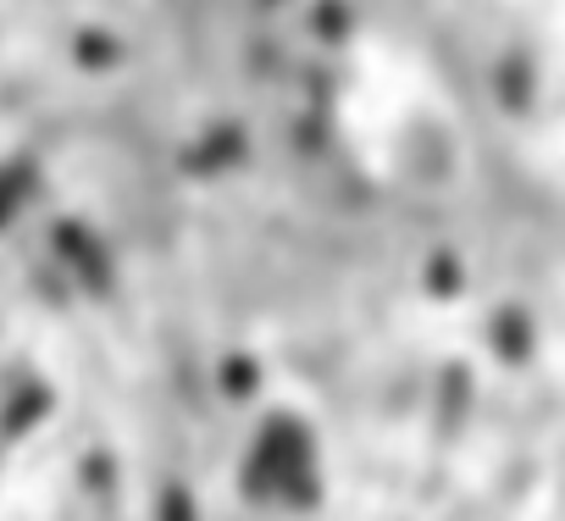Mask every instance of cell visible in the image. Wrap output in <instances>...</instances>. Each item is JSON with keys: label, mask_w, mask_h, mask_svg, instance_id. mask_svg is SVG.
Here are the masks:
<instances>
[{"label": "cell", "mask_w": 565, "mask_h": 521, "mask_svg": "<svg viewBox=\"0 0 565 521\" xmlns=\"http://www.w3.org/2000/svg\"><path fill=\"white\" fill-rule=\"evenodd\" d=\"M238 488L255 504H282V510H311L317 493V438L295 411H271L260 433L249 438V455L238 466Z\"/></svg>", "instance_id": "6da1fadb"}, {"label": "cell", "mask_w": 565, "mask_h": 521, "mask_svg": "<svg viewBox=\"0 0 565 521\" xmlns=\"http://www.w3.org/2000/svg\"><path fill=\"white\" fill-rule=\"evenodd\" d=\"M51 249H56L62 267L78 278V289L106 295V289L117 284V255H111V244L100 238L95 222H84V216H62V222L51 227Z\"/></svg>", "instance_id": "7a4b0ae2"}, {"label": "cell", "mask_w": 565, "mask_h": 521, "mask_svg": "<svg viewBox=\"0 0 565 521\" xmlns=\"http://www.w3.org/2000/svg\"><path fill=\"white\" fill-rule=\"evenodd\" d=\"M244 156H249V134H244L238 123H211V128L183 150V172H194V178H216V172L244 167Z\"/></svg>", "instance_id": "3957f363"}, {"label": "cell", "mask_w": 565, "mask_h": 521, "mask_svg": "<svg viewBox=\"0 0 565 521\" xmlns=\"http://www.w3.org/2000/svg\"><path fill=\"white\" fill-rule=\"evenodd\" d=\"M40 194V161L34 156H12V161H0V233H7L23 205Z\"/></svg>", "instance_id": "277c9868"}, {"label": "cell", "mask_w": 565, "mask_h": 521, "mask_svg": "<svg viewBox=\"0 0 565 521\" xmlns=\"http://www.w3.org/2000/svg\"><path fill=\"white\" fill-rule=\"evenodd\" d=\"M45 416H51V389H45V383H23V389H12L7 411H0V444L29 438Z\"/></svg>", "instance_id": "5b68a950"}, {"label": "cell", "mask_w": 565, "mask_h": 521, "mask_svg": "<svg viewBox=\"0 0 565 521\" xmlns=\"http://www.w3.org/2000/svg\"><path fill=\"white\" fill-rule=\"evenodd\" d=\"M488 339H493V350H499L504 361H526V355H532V322H526L515 306H504V311L493 317Z\"/></svg>", "instance_id": "8992f818"}, {"label": "cell", "mask_w": 565, "mask_h": 521, "mask_svg": "<svg viewBox=\"0 0 565 521\" xmlns=\"http://www.w3.org/2000/svg\"><path fill=\"white\" fill-rule=\"evenodd\" d=\"M260 378H266V372H260L255 355H227V361L216 366V389H222L227 400H249V394L260 389Z\"/></svg>", "instance_id": "52a82bcc"}, {"label": "cell", "mask_w": 565, "mask_h": 521, "mask_svg": "<svg viewBox=\"0 0 565 521\" xmlns=\"http://www.w3.org/2000/svg\"><path fill=\"white\" fill-rule=\"evenodd\" d=\"M73 56H78L89 73H100V67H117V62H122V45H117L106 29H84V34L73 40Z\"/></svg>", "instance_id": "ba28073f"}, {"label": "cell", "mask_w": 565, "mask_h": 521, "mask_svg": "<svg viewBox=\"0 0 565 521\" xmlns=\"http://www.w3.org/2000/svg\"><path fill=\"white\" fill-rule=\"evenodd\" d=\"M427 289H433V300L460 295V267H455V255H449V249H438V255L427 260Z\"/></svg>", "instance_id": "9c48e42d"}, {"label": "cell", "mask_w": 565, "mask_h": 521, "mask_svg": "<svg viewBox=\"0 0 565 521\" xmlns=\"http://www.w3.org/2000/svg\"><path fill=\"white\" fill-rule=\"evenodd\" d=\"M311 29L322 40H344L350 34V7H344V0H322V7L311 12Z\"/></svg>", "instance_id": "30bf717a"}, {"label": "cell", "mask_w": 565, "mask_h": 521, "mask_svg": "<svg viewBox=\"0 0 565 521\" xmlns=\"http://www.w3.org/2000/svg\"><path fill=\"white\" fill-rule=\"evenodd\" d=\"M266 7H277V0H266Z\"/></svg>", "instance_id": "8fae6325"}]
</instances>
